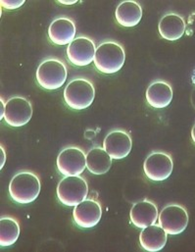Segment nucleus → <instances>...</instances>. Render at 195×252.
I'll use <instances>...</instances> for the list:
<instances>
[{
  "label": "nucleus",
  "mask_w": 195,
  "mask_h": 252,
  "mask_svg": "<svg viewBox=\"0 0 195 252\" xmlns=\"http://www.w3.org/2000/svg\"><path fill=\"white\" fill-rule=\"evenodd\" d=\"M20 225L18 221L9 216L0 219V246L7 248L13 246L20 236Z\"/></svg>",
  "instance_id": "20"
},
{
  "label": "nucleus",
  "mask_w": 195,
  "mask_h": 252,
  "mask_svg": "<svg viewBox=\"0 0 195 252\" xmlns=\"http://www.w3.org/2000/svg\"><path fill=\"white\" fill-rule=\"evenodd\" d=\"M57 168L65 177L80 176L87 168V155L85 151L77 146L64 148L57 157Z\"/></svg>",
  "instance_id": "8"
},
{
  "label": "nucleus",
  "mask_w": 195,
  "mask_h": 252,
  "mask_svg": "<svg viewBox=\"0 0 195 252\" xmlns=\"http://www.w3.org/2000/svg\"><path fill=\"white\" fill-rule=\"evenodd\" d=\"M132 147V140L129 132L123 129L110 131L103 141L104 150L112 159L120 160L126 158Z\"/></svg>",
  "instance_id": "11"
},
{
  "label": "nucleus",
  "mask_w": 195,
  "mask_h": 252,
  "mask_svg": "<svg viewBox=\"0 0 195 252\" xmlns=\"http://www.w3.org/2000/svg\"><path fill=\"white\" fill-rule=\"evenodd\" d=\"M96 97V89L92 81L85 78L72 80L64 90L66 104L74 110L90 107Z\"/></svg>",
  "instance_id": "3"
},
{
  "label": "nucleus",
  "mask_w": 195,
  "mask_h": 252,
  "mask_svg": "<svg viewBox=\"0 0 195 252\" xmlns=\"http://www.w3.org/2000/svg\"><path fill=\"white\" fill-rule=\"evenodd\" d=\"M112 166V158L103 147L95 146L87 154V168L95 175L106 174Z\"/></svg>",
  "instance_id": "19"
},
{
  "label": "nucleus",
  "mask_w": 195,
  "mask_h": 252,
  "mask_svg": "<svg viewBox=\"0 0 195 252\" xmlns=\"http://www.w3.org/2000/svg\"><path fill=\"white\" fill-rule=\"evenodd\" d=\"M58 2H59V3H61V4L72 5V4H75V3H77V0H70V1H66V0H59Z\"/></svg>",
  "instance_id": "24"
},
{
  "label": "nucleus",
  "mask_w": 195,
  "mask_h": 252,
  "mask_svg": "<svg viewBox=\"0 0 195 252\" xmlns=\"http://www.w3.org/2000/svg\"><path fill=\"white\" fill-rule=\"evenodd\" d=\"M168 234L158 224H153L142 229L139 235L141 248L149 252H160L167 244Z\"/></svg>",
  "instance_id": "16"
},
{
  "label": "nucleus",
  "mask_w": 195,
  "mask_h": 252,
  "mask_svg": "<svg viewBox=\"0 0 195 252\" xmlns=\"http://www.w3.org/2000/svg\"><path fill=\"white\" fill-rule=\"evenodd\" d=\"M102 216L100 203L91 198H87L75 206L73 217L75 223L83 229H91L98 225Z\"/></svg>",
  "instance_id": "12"
},
{
  "label": "nucleus",
  "mask_w": 195,
  "mask_h": 252,
  "mask_svg": "<svg viewBox=\"0 0 195 252\" xmlns=\"http://www.w3.org/2000/svg\"><path fill=\"white\" fill-rule=\"evenodd\" d=\"M158 214L157 205L148 199H143L132 205L130 218L136 228L143 229L155 224L158 219Z\"/></svg>",
  "instance_id": "14"
},
{
  "label": "nucleus",
  "mask_w": 195,
  "mask_h": 252,
  "mask_svg": "<svg viewBox=\"0 0 195 252\" xmlns=\"http://www.w3.org/2000/svg\"><path fill=\"white\" fill-rule=\"evenodd\" d=\"M40 189V180L35 173L21 171L11 180L9 184V194L15 202L29 204L38 197Z\"/></svg>",
  "instance_id": "1"
},
{
  "label": "nucleus",
  "mask_w": 195,
  "mask_h": 252,
  "mask_svg": "<svg viewBox=\"0 0 195 252\" xmlns=\"http://www.w3.org/2000/svg\"><path fill=\"white\" fill-rule=\"evenodd\" d=\"M0 149H1V162H0V169L3 168L4 164H5V161H6V153H5V150L3 148L2 145H0Z\"/></svg>",
  "instance_id": "22"
},
{
  "label": "nucleus",
  "mask_w": 195,
  "mask_h": 252,
  "mask_svg": "<svg viewBox=\"0 0 195 252\" xmlns=\"http://www.w3.org/2000/svg\"><path fill=\"white\" fill-rule=\"evenodd\" d=\"M115 16L119 25L125 28H131L140 22L142 8L137 1L126 0L117 6Z\"/></svg>",
  "instance_id": "18"
},
{
  "label": "nucleus",
  "mask_w": 195,
  "mask_h": 252,
  "mask_svg": "<svg viewBox=\"0 0 195 252\" xmlns=\"http://www.w3.org/2000/svg\"><path fill=\"white\" fill-rule=\"evenodd\" d=\"M187 24L185 19L177 13L164 15L158 25L160 35L169 41L180 39L186 32Z\"/></svg>",
  "instance_id": "15"
},
{
  "label": "nucleus",
  "mask_w": 195,
  "mask_h": 252,
  "mask_svg": "<svg viewBox=\"0 0 195 252\" xmlns=\"http://www.w3.org/2000/svg\"><path fill=\"white\" fill-rule=\"evenodd\" d=\"M25 3V0H1L0 4L7 10H15L21 7Z\"/></svg>",
  "instance_id": "21"
},
{
  "label": "nucleus",
  "mask_w": 195,
  "mask_h": 252,
  "mask_svg": "<svg viewBox=\"0 0 195 252\" xmlns=\"http://www.w3.org/2000/svg\"><path fill=\"white\" fill-rule=\"evenodd\" d=\"M126 61L124 47L113 40L104 41L98 45L95 55V65L103 74L119 72Z\"/></svg>",
  "instance_id": "2"
},
{
  "label": "nucleus",
  "mask_w": 195,
  "mask_h": 252,
  "mask_svg": "<svg viewBox=\"0 0 195 252\" xmlns=\"http://www.w3.org/2000/svg\"><path fill=\"white\" fill-rule=\"evenodd\" d=\"M145 96L147 103L153 108H165L173 99L172 86L165 81H155L147 88Z\"/></svg>",
  "instance_id": "17"
},
{
  "label": "nucleus",
  "mask_w": 195,
  "mask_h": 252,
  "mask_svg": "<svg viewBox=\"0 0 195 252\" xmlns=\"http://www.w3.org/2000/svg\"><path fill=\"white\" fill-rule=\"evenodd\" d=\"M76 25L68 17H59L53 20L48 28L49 38L57 45H69L76 38Z\"/></svg>",
  "instance_id": "13"
},
{
  "label": "nucleus",
  "mask_w": 195,
  "mask_h": 252,
  "mask_svg": "<svg viewBox=\"0 0 195 252\" xmlns=\"http://www.w3.org/2000/svg\"><path fill=\"white\" fill-rule=\"evenodd\" d=\"M158 223L171 236L182 234L189 225L188 210L176 203L165 206L158 214Z\"/></svg>",
  "instance_id": "6"
},
{
  "label": "nucleus",
  "mask_w": 195,
  "mask_h": 252,
  "mask_svg": "<svg viewBox=\"0 0 195 252\" xmlns=\"http://www.w3.org/2000/svg\"><path fill=\"white\" fill-rule=\"evenodd\" d=\"M32 116V106L30 100L23 96L11 97L5 103V122L11 126L27 125Z\"/></svg>",
  "instance_id": "9"
},
{
  "label": "nucleus",
  "mask_w": 195,
  "mask_h": 252,
  "mask_svg": "<svg viewBox=\"0 0 195 252\" xmlns=\"http://www.w3.org/2000/svg\"><path fill=\"white\" fill-rule=\"evenodd\" d=\"M56 192L63 205L75 207L87 199L89 185L86 179L81 176H67L59 182Z\"/></svg>",
  "instance_id": "5"
},
{
  "label": "nucleus",
  "mask_w": 195,
  "mask_h": 252,
  "mask_svg": "<svg viewBox=\"0 0 195 252\" xmlns=\"http://www.w3.org/2000/svg\"><path fill=\"white\" fill-rule=\"evenodd\" d=\"M35 76L37 84L42 89L54 91L60 89L65 84L68 70L61 60L49 58L39 64Z\"/></svg>",
  "instance_id": "4"
},
{
  "label": "nucleus",
  "mask_w": 195,
  "mask_h": 252,
  "mask_svg": "<svg viewBox=\"0 0 195 252\" xmlns=\"http://www.w3.org/2000/svg\"><path fill=\"white\" fill-rule=\"evenodd\" d=\"M97 46L95 41L85 35L76 37L67 47L69 61L79 67L88 66L95 60Z\"/></svg>",
  "instance_id": "10"
},
{
  "label": "nucleus",
  "mask_w": 195,
  "mask_h": 252,
  "mask_svg": "<svg viewBox=\"0 0 195 252\" xmlns=\"http://www.w3.org/2000/svg\"><path fill=\"white\" fill-rule=\"evenodd\" d=\"M173 169L174 162L172 156L163 151L150 153L143 164L145 176L153 182H163L167 180L172 175Z\"/></svg>",
  "instance_id": "7"
},
{
  "label": "nucleus",
  "mask_w": 195,
  "mask_h": 252,
  "mask_svg": "<svg viewBox=\"0 0 195 252\" xmlns=\"http://www.w3.org/2000/svg\"><path fill=\"white\" fill-rule=\"evenodd\" d=\"M0 101H1V108H0V120H2L4 118V115H5V104H4V101H3V98L0 97Z\"/></svg>",
  "instance_id": "23"
}]
</instances>
